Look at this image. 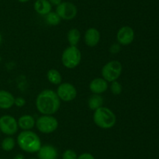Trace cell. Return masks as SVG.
<instances>
[{
  "label": "cell",
  "instance_id": "d4e9b609",
  "mask_svg": "<svg viewBox=\"0 0 159 159\" xmlns=\"http://www.w3.org/2000/svg\"><path fill=\"white\" fill-rule=\"evenodd\" d=\"M120 51V45L119 43L113 44V45H111V47L110 48V51L111 53H113V54H116Z\"/></svg>",
  "mask_w": 159,
  "mask_h": 159
},
{
  "label": "cell",
  "instance_id": "7402d4cb",
  "mask_svg": "<svg viewBox=\"0 0 159 159\" xmlns=\"http://www.w3.org/2000/svg\"><path fill=\"white\" fill-rule=\"evenodd\" d=\"M110 90L113 94L114 95H119L122 93L123 91V87L120 82L117 80H115L111 82V85H110Z\"/></svg>",
  "mask_w": 159,
  "mask_h": 159
},
{
  "label": "cell",
  "instance_id": "d6986e66",
  "mask_svg": "<svg viewBox=\"0 0 159 159\" xmlns=\"http://www.w3.org/2000/svg\"><path fill=\"white\" fill-rule=\"evenodd\" d=\"M47 78L51 84L59 85L62 83V76L60 72L55 69H51L47 73Z\"/></svg>",
  "mask_w": 159,
  "mask_h": 159
},
{
  "label": "cell",
  "instance_id": "52a82bcc",
  "mask_svg": "<svg viewBox=\"0 0 159 159\" xmlns=\"http://www.w3.org/2000/svg\"><path fill=\"white\" fill-rule=\"evenodd\" d=\"M57 96L61 101L69 102L73 101L77 97V89L71 83H61L57 88Z\"/></svg>",
  "mask_w": 159,
  "mask_h": 159
},
{
  "label": "cell",
  "instance_id": "f1b7e54d",
  "mask_svg": "<svg viewBox=\"0 0 159 159\" xmlns=\"http://www.w3.org/2000/svg\"><path fill=\"white\" fill-rule=\"evenodd\" d=\"M19 2H29L30 0H18Z\"/></svg>",
  "mask_w": 159,
  "mask_h": 159
},
{
  "label": "cell",
  "instance_id": "7c38bea8",
  "mask_svg": "<svg viewBox=\"0 0 159 159\" xmlns=\"http://www.w3.org/2000/svg\"><path fill=\"white\" fill-rule=\"evenodd\" d=\"M108 82L102 77H96L90 82L89 90L95 94H102L108 89Z\"/></svg>",
  "mask_w": 159,
  "mask_h": 159
},
{
  "label": "cell",
  "instance_id": "ac0fdd59",
  "mask_svg": "<svg viewBox=\"0 0 159 159\" xmlns=\"http://www.w3.org/2000/svg\"><path fill=\"white\" fill-rule=\"evenodd\" d=\"M81 38V33L77 28H71L67 34V39L70 46H77Z\"/></svg>",
  "mask_w": 159,
  "mask_h": 159
},
{
  "label": "cell",
  "instance_id": "cb8c5ba5",
  "mask_svg": "<svg viewBox=\"0 0 159 159\" xmlns=\"http://www.w3.org/2000/svg\"><path fill=\"white\" fill-rule=\"evenodd\" d=\"M26 104V100L22 97H18L15 98V101H14V105L17 106L19 108L23 107Z\"/></svg>",
  "mask_w": 159,
  "mask_h": 159
},
{
  "label": "cell",
  "instance_id": "3957f363",
  "mask_svg": "<svg viewBox=\"0 0 159 159\" xmlns=\"http://www.w3.org/2000/svg\"><path fill=\"white\" fill-rule=\"evenodd\" d=\"M93 121L98 127L103 129H109L116 125V116L111 109L102 106L94 111Z\"/></svg>",
  "mask_w": 159,
  "mask_h": 159
},
{
  "label": "cell",
  "instance_id": "1f68e13d",
  "mask_svg": "<svg viewBox=\"0 0 159 159\" xmlns=\"http://www.w3.org/2000/svg\"><path fill=\"white\" fill-rule=\"evenodd\" d=\"M30 159H36V158H30Z\"/></svg>",
  "mask_w": 159,
  "mask_h": 159
},
{
  "label": "cell",
  "instance_id": "4dcf8cb0",
  "mask_svg": "<svg viewBox=\"0 0 159 159\" xmlns=\"http://www.w3.org/2000/svg\"><path fill=\"white\" fill-rule=\"evenodd\" d=\"M1 60H2V58H1V56H0V62H1Z\"/></svg>",
  "mask_w": 159,
  "mask_h": 159
},
{
  "label": "cell",
  "instance_id": "8fae6325",
  "mask_svg": "<svg viewBox=\"0 0 159 159\" xmlns=\"http://www.w3.org/2000/svg\"><path fill=\"white\" fill-rule=\"evenodd\" d=\"M100 32L96 27H89L84 35V41L89 47H96L100 41Z\"/></svg>",
  "mask_w": 159,
  "mask_h": 159
},
{
  "label": "cell",
  "instance_id": "5b68a950",
  "mask_svg": "<svg viewBox=\"0 0 159 159\" xmlns=\"http://www.w3.org/2000/svg\"><path fill=\"white\" fill-rule=\"evenodd\" d=\"M123 71V65L117 60H112L106 63L101 70L102 77L107 82L117 80Z\"/></svg>",
  "mask_w": 159,
  "mask_h": 159
},
{
  "label": "cell",
  "instance_id": "2e32d148",
  "mask_svg": "<svg viewBox=\"0 0 159 159\" xmlns=\"http://www.w3.org/2000/svg\"><path fill=\"white\" fill-rule=\"evenodd\" d=\"M34 10L41 16H46L51 12L52 6L48 0H37L34 5Z\"/></svg>",
  "mask_w": 159,
  "mask_h": 159
},
{
  "label": "cell",
  "instance_id": "4316f807",
  "mask_svg": "<svg viewBox=\"0 0 159 159\" xmlns=\"http://www.w3.org/2000/svg\"><path fill=\"white\" fill-rule=\"evenodd\" d=\"M50 2V3L51 4V6H57L59 4L62 2V0H48Z\"/></svg>",
  "mask_w": 159,
  "mask_h": 159
},
{
  "label": "cell",
  "instance_id": "d6a6232c",
  "mask_svg": "<svg viewBox=\"0 0 159 159\" xmlns=\"http://www.w3.org/2000/svg\"><path fill=\"white\" fill-rule=\"evenodd\" d=\"M0 159H2V158H0Z\"/></svg>",
  "mask_w": 159,
  "mask_h": 159
},
{
  "label": "cell",
  "instance_id": "4fadbf2b",
  "mask_svg": "<svg viewBox=\"0 0 159 159\" xmlns=\"http://www.w3.org/2000/svg\"><path fill=\"white\" fill-rule=\"evenodd\" d=\"M57 149L50 144L43 145L37 151L39 159H57Z\"/></svg>",
  "mask_w": 159,
  "mask_h": 159
},
{
  "label": "cell",
  "instance_id": "44dd1931",
  "mask_svg": "<svg viewBox=\"0 0 159 159\" xmlns=\"http://www.w3.org/2000/svg\"><path fill=\"white\" fill-rule=\"evenodd\" d=\"M16 146V140H14L13 137H6L2 140L1 143L2 149L5 151H10L12 150H13V148Z\"/></svg>",
  "mask_w": 159,
  "mask_h": 159
},
{
  "label": "cell",
  "instance_id": "5bb4252c",
  "mask_svg": "<svg viewBox=\"0 0 159 159\" xmlns=\"http://www.w3.org/2000/svg\"><path fill=\"white\" fill-rule=\"evenodd\" d=\"M15 97L9 91L0 90V108L9 109L14 105Z\"/></svg>",
  "mask_w": 159,
  "mask_h": 159
},
{
  "label": "cell",
  "instance_id": "603a6c76",
  "mask_svg": "<svg viewBox=\"0 0 159 159\" xmlns=\"http://www.w3.org/2000/svg\"><path fill=\"white\" fill-rule=\"evenodd\" d=\"M78 156L75 151L71 149H68L62 154V159H77Z\"/></svg>",
  "mask_w": 159,
  "mask_h": 159
},
{
  "label": "cell",
  "instance_id": "836d02e7",
  "mask_svg": "<svg viewBox=\"0 0 159 159\" xmlns=\"http://www.w3.org/2000/svg\"></svg>",
  "mask_w": 159,
  "mask_h": 159
},
{
  "label": "cell",
  "instance_id": "6da1fadb",
  "mask_svg": "<svg viewBox=\"0 0 159 159\" xmlns=\"http://www.w3.org/2000/svg\"><path fill=\"white\" fill-rule=\"evenodd\" d=\"M61 100L57 93L51 89H45L36 98V108L42 115H53L59 110Z\"/></svg>",
  "mask_w": 159,
  "mask_h": 159
},
{
  "label": "cell",
  "instance_id": "30bf717a",
  "mask_svg": "<svg viewBox=\"0 0 159 159\" xmlns=\"http://www.w3.org/2000/svg\"><path fill=\"white\" fill-rule=\"evenodd\" d=\"M135 33L133 28L129 26H124L118 30L116 33V40L120 45H129L134 41Z\"/></svg>",
  "mask_w": 159,
  "mask_h": 159
},
{
  "label": "cell",
  "instance_id": "7a4b0ae2",
  "mask_svg": "<svg viewBox=\"0 0 159 159\" xmlns=\"http://www.w3.org/2000/svg\"><path fill=\"white\" fill-rule=\"evenodd\" d=\"M17 144L27 153H36L41 147L40 137L32 130H23L17 136Z\"/></svg>",
  "mask_w": 159,
  "mask_h": 159
},
{
  "label": "cell",
  "instance_id": "e0dca14e",
  "mask_svg": "<svg viewBox=\"0 0 159 159\" xmlns=\"http://www.w3.org/2000/svg\"><path fill=\"white\" fill-rule=\"evenodd\" d=\"M104 99L101 94H93L89 97L88 100V106L91 110L95 111L96 109L103 106Z\"/></svg>",
  "mask_w": 159,
  "mask_h": 159
},
{
  "label": "cell",
  "instance_id": "484cf974",
  "mask_svg": "<svg viewBox=\"0 0 159 159\" xmlns=\"http://www.w3.org/2000/svg\"><path fill=\"white\" fill-rule=\"evenodd\" d=\"M77 159H95L94 156L90 153H83V154H80Z\"/></svg>",
  "mask_w": 159,
  "mask_h": 159
},
{
  "label": "cell",
  "instance_id": "9c48e42d",
  "mask_svg": "<svg viewBox=\"0 0 159 159\" xmlns=\"http://www.w3.org/2000/svg\"><path fill=\"white\" fill-rule=\"evenodd\" d=\"M17 120L10 115H4L0 117V132L7 136H12L18 131Z\"/></svg>",
  "mask_w": 159,
  "mask_h": 159
},
{
  "label": "cell",
  "instance_id": "83f0119b",
  "mask_svg": "<svg viewBox=\"0 0 159 159\" xmlns=\"http://www.w3.org/2000/svg\"><path fill=\"white\" fill-rule=\"evenodd\" d=\"M13 159H25V157H24V156L23 155V154H18L13 157Z\"/></svg>",
  "mask_w": 159,
  "mask_h": 159
},
{
  "label": "cell",
  "instance_id": "277c9868",
  "mask_svg": "<svg viewBox=\"0 0 159 159\" xmlns=\"http://www.w3.org/2000/svg\"><path fill=\"white\" fill-rule=\"evenodd\" d=\"M82 53L77 46H69L65 48L61 55L62 65L67 69L72 70L80 64Z\"/></svg>",
  "mask_w": 159,
  "mask_h": 159
},
{
  "label": "cell",
  "instance_id": "ba28073f",
  "mask_svg": "<svg viewBox=\"0 0 159 159\" xmlns=\"http://www.w3.org/2000/svg\"><path fill=\"white\" fill-rule=\"evenodd\" d=\"M56 12L61 20H71L77 16L78 9L75 5L71 2H62L56 8Z\"/></svg>",
  "mask_w": 159,
  "mask_h": 159
},
{
  "label": "cell",
  "instance_id": "f546056e",
  "mask_svg": "<svg viewBox=\"0 0 159 159\" xmlns=\"http://www.w3.org/2000/svg\"><path fill=\"white\" fill-rule=\"evenodd\" d=\"M2 41V34L1 33H0V45H1Z\"/></svg>",
  "mask_w": 159,
  "mask_h": 159
},
{
  "label": "cell",
  "instance_id": "ffe728a7",
  "mask_svg": "<svg viewBox=\"0 0 159 159\" xmlns=\"http://www.w3.org/2000/svg\"><path fill=\"white\" fill-rule=\"evenodd\" d=\"M45 20L48 24L51 26H57L61 23V19L59 17L58 14L56 12H50L49 13L45 16Z\"/></svg>",
  "mask_w": 159,
  "mask_h": 159
},
{
  "label": "cell",
  "instance_id": "8992f818",
  "mask_svg": "<svg viewBox=\"0 0 159 159\" xmlns=\"http://www.w3.org/2000/svg\"><path fill=\"white\" fill-rule=\"evenodd\" d=\"M36 127L44 134L52 133L58 127V121L51 115H42L36 120Z\"/></svg>",
  "mask_w": 159,
  "mask_h": 159
},
{
  "label": "cell",
  "instance_id": "9a60e30c",
  "mask_svg": "<svg viewBox=\"0 0 159 159\" xmlns=\"http://www.w3.org/2000/svg\"><path fill=\"white\" fill-rule=\"evenodd\" d=\"M18 126L23 130H31L36 125V120L31 115H23L19 118Z\"/></svg>",
  "mask_w": 159,
  "mask_h": 159
}]
</instances>
